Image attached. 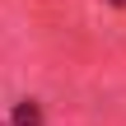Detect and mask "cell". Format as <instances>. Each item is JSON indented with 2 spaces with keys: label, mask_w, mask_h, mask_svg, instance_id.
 I'll list each match as a JSON object with an SVG mask.
<instances>
[{
  "label": "cell",
  "mask_w": 126,
  "mask_h": 126,
  "mask_svg": "<svg viewBox=\"0 0 126 126\" xmlns=\"http://www.w3.org/2000/svg\"><path fill=\"white\" fill-rule=\"evenodd\" d=\"M108 5H126V0H108Z\"/></svg>",
  "instance_id": "obj_2"
},
{
  "label": "cell",
  "mask_w": 126,
  "mask_h": 126,
  "mask_svg": "<svg viewBox=\"0 0 126 126\" xmlns=\"http://www.w3.org/2000/svg\"><path fill=\"white\" fill-rule=\"evenodd\" d=\"M9 126H42V108H37V98H23V103L14 108Z\"/></svg>",
  "instance_id": "obj_1"
}]
</instances>
